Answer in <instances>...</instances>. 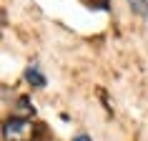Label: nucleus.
<instances>
[{"instance_id":"obj_1","label":"nucleus","mask_w":148,"mask_h":141,"mask_svg":"<svg viewBox=\"0 0 148 141\" xmlns=\"http://www.w3.org/2000/svg\"><path fill=\"white\" fill-rule=\"evenodd\" d=\"M3 139L5 141H30L33 139V124L23 116L8 118L5 129H3Z\"/></svg>"},{"instance_id":"obj_2","label":"nucleus","mask_w":148,"mask_h":141,"mask_svg":"<svg viewBox=\"0 0 148 141\" xmlns=\"http://www.w3.org/2000/svg\"><path fill=\"white\" fill-rule=\"evenodd\" d=\"M25 81H28L30 86H35V88H43V86H45V76L40 73L38 66H28V68H25Z\"/></svg>"},{"instance_id":"obj_3","label":"nucleus","mask_w":148,"mask_h":141,"mask_svg":"<svg viewBox=\"0 0 148 141\" xmlns=\"http://www.w3.org/2000/svg\"><path fill=\"white\" fill-rule=\"evenodd\" d=\"M128 5H131L133 13H138V15H148V0H128Z\"/></svg>"},{"instance_id":"obj_4","label":"nucleus","mask_w":148,"mask_h":141,"mask_svg":"<svg viewBox=\"0 0 148 141\" xmlns=\"http://www.w3.org/2000/svg\"><path fill=\"white\" fill-rule=\"evenodd\" d=\"M18 111H20V113H33L30 101H28V98H18Z\"/></svg>"},{"instance_id":"obj_5","label":"nucleus","mask_w":148,"mask_h":141,"mask_svg":"<svg viewBox=\"0 0 148 141\" xmlns=\"http://www.w3.org/2000/svg\"><path fill=\"white\" fill-rule=\"evenodd\" d=\"M73 141H90L88 133H78V136H73Z\"/></svg>"}]
</instances>
